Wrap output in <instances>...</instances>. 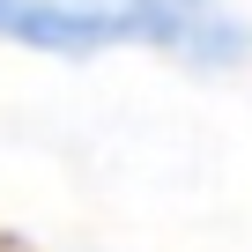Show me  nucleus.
Wrapping results in <instances>:
<instances>
[{"label": "nucleus", "mask_w": 252, "mask_h": 252, "mask_svg": "<svg viewBox=\"0 0 252 252\" xmlns=\"http://www.w3.org/2000/svg\"><path fill=\"white\" fill-rule=\"evenodd\" d=\"M89 8H111L134 45H163L200 67H237L245 52V23L222 0H89Z\"/></svg>", "instance_id": "nucleus-1"}, {"label": "nucleus", "mask_w": 252, "mask_h": 252, "mask_svg": "<svg viewBox=\"0 0 252 252\" xmlns=\"http://www.w3.org/2000/svg\"><path fill=\"white\" fill-rule=\"evenodd\" d=\"M0 37L37 45V52H104V45H134L111 8L89 0H0Z\"/></svg>", "instance_id": "nucleus-2"}]
</instances>
